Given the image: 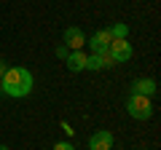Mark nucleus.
Masks as SVG:
<instances>
[{
  "label": "nucleus",
  "instance_id": "nucleus-3",
  "mask_svg": "<svg viewBox=\"0 0 161 150\" xmlns=\"http://www.w3.org/2000/svg\"><path fill=\"white\" fill-rule=\"evenodd\" d=\"M132 54H134V48H132V43H129V40H110V46H108V56L113 59V64L129 62Z\"/></svg>",
  "mask_w": 161,
  "mask_h": 150
},
{
  "label": "nucleus",
  "instance_id": "nucleus-5",
  "mask_svg": "<svg viewBox=\"0 0 161 150\" xmlns=\"http://www.w3.org/2000/svg\"><path fill=\"white\" fill-rule=\"evenodd\" d=\"M110 32L108 29H97L92 38H86V46L92 48V54H108V46H110Z\"/></svg>",
  "mask_w": 161,
  "mask_h": 150
},
{
  "label": "nucleus",
  "instance_id": "nucleus-8",
  "mask_svg": "<svg viewBox=\"0 0 161 150\" xmlns=\"http://www.w3.org/2000/svg\"><path fill=\"white\" fill-rule=\"evenodd\" d=\"M158 91V86H156L153 78H137V81L132 83V94H140V97H153V94Z\"/></svg>",
  "mask_w": 161,
  "mask_h": 150
},
{
  "label": "nucleus",
  "instance_id": "nucleus-9",
  "mask_svg": "<svg viewBox=\"0 0 161 150\" xmlns=\"http://www.w3.org/2000/svg\"><path fill=\"white\" fill-rule=\"evenodd\" d=\"M86 56L89 54H83V51H70L67 59H64V64H67L70 72H83L86 70Z\"/></svg>",
  "mask_w": 161,
  "mask_h": 150
},
{
  "label": "nucleus",
  "instance_id": "nucleus-12",
  "mask_svg": "<svg viewBox=\"0 0 161 150\" xmlns=\"http://www.w3.org/2000/svg\"><path fill=\"white\" fill-rule=\"evenodd\" d=\"M54 150H75V147L70 142H57V145H54Z\"/></svg>",
  "mask_w": 161,
  "mask_h": 150
},
{
  "label": "nucleus",
  "instance_id": "nucleus-2",
  "mask_svg": "<svg viewBox=\"0 0 161 150\" xmlns=\"http://www.w3.org/2000/svg\"><path fill=\"white\" fill-rule=\"evenodd\" d=\"M126 113L134 118V121H148V118L153 115V102H150L148 97H140V94H129Z\"/></svg>",
  "mask_w": 161,
  "mask_h": 150
},
{
  "label": "nucleus",
  "instance_id": "nucleus-13",
  "mask_svg": "<svg viewBox=\"0 0 161 150\" xmlns=\"http://www.w3.org/2000/svg\"><path fill=\"white\" fill-rule=\"evenodd\" d=\"M6 70H8L6 59H0V81H3V75H6ZM0 97H3V91H0Z\"/></svg>",
  "mask_w": 161,
  "mask_h": 150
},
{
  "label": "nucleus",
  "instance_id": "nucleus-14",
  "mask_svg": "<svg viewBox=\"0 0 161 150\" xmlns=\"http://www.w3.org/2000/svg\"><path fill=\"white\" fill-rule=\"evenodd\" d=\"M0 150H8V147H6V145H0Z\"/></svg>",
  "mask_w": 161,
  "mask_h": 150
},
{
  "label": "nucleus",
  "instance_id": "nucleus-4",
  "mask_svg": "<svg viewBox=\"0 0 161 150\" xmlns=\"http://www.w3.org/2000/svg\"><path fill=\"white\" fill-rule=\"evenodd\" d=\"M62 43L70 48V51H83V46H86V35H83L80 27H67L62 32Z\"/></svg>",
  "mask_w": 161,
  "mask_h": 150
},
{
  "label": "nucleus",
  "instance_id": "nucleus-6",
  "mask_svg": "<svg viewBox=\"0 0 161 150\" xmlns=\"http://www.w3.org/2000/svg\"><path fill=\"white\" fill-rule=\"evenodd\" d=\"M113 142H115L113 134L108 129H99L89 137V150H113Z\"/></svg>",
  "mask_w": 161,
  "mask_h": 150
},
{
  "label": "nucleus",
  "instance_id": "nucleus-11",
  "mask_svg": "<svg viewBox=\"0 0 161 150\" xmlns=\"http://www.w3.org/2000/svg\"><path fill=\"white\" fill-rule=\"evenodd\" d=\"M54 54H57V56H59V59H67V54H70V48H67V46H64V43H59V46H57V48H54Z\"/></svg>",
  "mask_w": 161,
  "mask_h": 150
},
{
  "label": "nucleus",
  "instance_id": "nucleus-1",
  "mask_svg": "<svg viewBox=\"0 0 161 150\" xmlns=\"http://www.w3.org/2000/svg\"><path fill=\"white\" fill-rule=\"evenodd\" d=\"M35 86V78L27 67H8L6 75H3V81H0V91L6 94L11 99H24L30 97Z\"/></svg>",
  "mask_w": 161,
  "mask_h": 150
},
{
  "label": "nucleus",
  "instance_id": "nucleus-7",
  "mask_svg": "<svg viewBox=\"0 0 161 150\" xmlns=\"http://www.w3.org/2000/svg\"><path fill=\"white\" fill-rule=\"evenodd\" d=\"M110 67H113V59H110L108 54H89L86 56V70H92V72L110 70Z\"/></svg>",
  "mask_w": 161,
  "mask_h": 150
},
{
  "label": "nucleus",
  "instance_id": "nucleus-10",
  "mask_svg": "<svg viewBox=\"0 0 161 150\" xmlns=\"http://www.w3.org/2000/svg\"><path fill=\"white\" fill-rule=\"evenodd\" d=\"M108 32H110L113 40H126V38H129V24H126V22H115Z\"/></svg>",
  "mask_w": 161,
  "mask_h": 150
}]
</instances>
